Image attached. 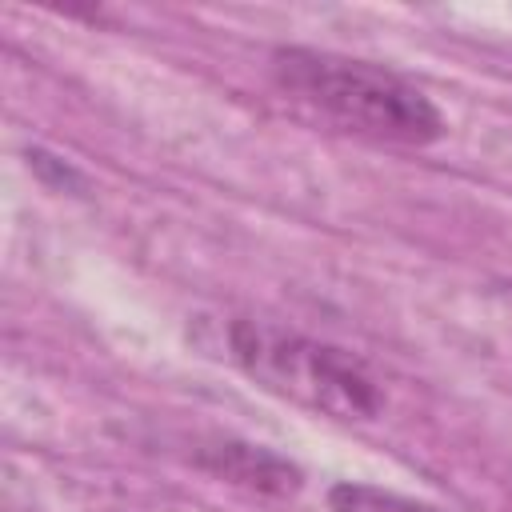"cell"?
Wrapping results in <instances>:
<instances>
[{"instance_id": "cell-3", "label": "cell", "mask_w": 512, "mask_h": 512, "mask_svg": "<svg viewBox=\"0 0 512 512\" xmlns=\"http://www.w3.org/2000/svg\"><path fill=\"white\" fill-rule=\"evenodd\" d=\"M212 476L228 480V484H240V488H252V492H264V496H296L304 476L292 460L276 456L272 448H260V444H240V440H220L212 448H204L196 456Z\"/></svg>"}, {"instance_id": "cell-2", "label": "cell", "mask_w": 512, "mask_h": 512, "mask_svg": "<svg viewBox=\"0 0 512 512\" xmlns=\"http://www.w3.org/2000/svg\"><path fill=\"white\" fill-rule=\"evenodd\" d=\"M224 352L260 388L332 420H376L384 408L380 380L360 356L336 344L284 332L264 320H228Z\"/></svg>"}, {"instance_id": "cell-4", "label": "cell", "mask_w": 512, "mask_h": 512, "mask_svg": "<svg viewBox=\"0 0 512 512\" xmlns=\"http://www.w3.org/2000/svg\"><path fill=\"white\" fill-rule=\"evenodd\" d=\"M328 508L332 512H440L432 504H420L412 496L376 488V484H360V480H344L328 488Z\"/></svg>"}, {"instance_id": "cell-1", "label": "cell", "mask_w": 512, "mask_h": 512, "mask_svg": "<svg viewBox=\"0 0 512 512\" xmlns=\"http://www.w3.org/2000/svg\"><path fill=\"white\" fill-rule=\"evenodd\" d=\"M272 80L312 116L376 144L428 148L448 132L444 112L424 88L368 60L316 48H276Z\"/></svg>"}]
</instances>
